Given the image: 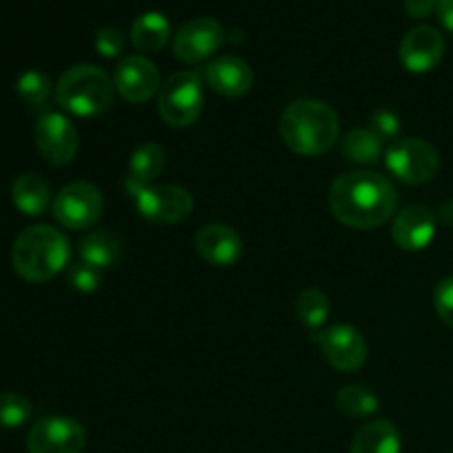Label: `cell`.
Returning <instances> with one entry per match:
<instances>
[{
    "instance_id": "29",
    "label": "cell",
    "mask_w": 453,
    "mask_h": 453,
    "mask_svg": "<svg viewBox=\"0 0 453 453\" xmlns=\"http://www.w3.org/2000/svg\"><path fill=\"white\" fill-rule=\"evenodd\" d=\"M434 305L442 323L453 327V277L442 279L434 292Z\"/></svg>"
},
{
    "instance_id": "32",
    "label": "cell",
    "mask_w": 453,
    "mask_h": 453,
    "mask_svg": "<svg viewBox=\"0 0 453 453\" xmlns=\"http://www.w3.org/2000/svg\"><path fill=\"white\" fill-rule=\"evenodd\" d=\"M436 3L438 0H403L405 12L410 13L411 18H416V20L432 16V12L436 9Z\"/></svg>"
},
{
    "instance_id": "8",
    "label": "cell",
    "mask_w": 453,
    "mask_h": 453,
    "mask_svg": "<svg viewBox=\"0 0 453 453\" xmlns=\"http://www.w3.org/2000/svg\"><path fill=\"white\" fill-rule=\"evenodd\" d=\"M87 447V429L69 416H47L34 423L27 434L29 453H82Z\"/></svg>"
},
{
    "instance_id": "3",
    "label": "cell",
    "mask_w": 453,
    "mask_h": 453,
    "mask_svg": "<svg viewBox=\"0 0 453 453\" xmlns=\"http://www.w3.org/2000/svg\"><path fill=\"white\" fill-rule=\"evenodd\" d=\"M69 239L44 224L22 230L12 248L13 270L31 283H44L56 277L69 264Z\"/></svg>"
},
{
    "instance_id": "7",
    "label": "cell",
    "mask_w": 453,
    "mask_h": 453,
    "mask_svg": "<svg viewBox=\"0 0 453 453\" xmlns=\"http://www.w3.org/2000/svg\"><path fill=\"white\" fill-rule=\"evenodd\" d=\"M102 208H104V197L100 188L88 181H73L65 186L51 203L58 224L69 230L91 228L100 219Z\"/></svg>"
},
{
    "instance_id": "30",
    "label": "cell",
    "mask_w": 453,
    "mask_h": 453,
    "mask_svg": "<svg viewBox=\"0 0 453 453\" xmlns=\"http://www.w3.org/2000/svg\"><path fill=\"white\" fill-rule=\"evenodd\" d=\"M96 49L104 58H118L124 51V38L115 27H102L96 34Z\"/></svg>"
},
{
    "instance_id": "16",
    "label": "cell",
    "mask_w": 453,
    "mask_h": 453,
    "mask_svg": "<svg viewBox=\"0 0 453 453\" xmlns=\"http://www.w3.org/2000/svg\"><path fill=\"white\" fill-rule=\"evenodd\" d=\"M195 246H197V252L203 257V261L219 265V268L234 265L243 255L242 237L237 234V230L226 224L202 226L195 234Z\"/></svg>"
},
{
    "instance_id": "6",
    "label": "cell",
    "mask_w": 453,
    "mask_h": 453,
    "mask_svg": "<svg viewBox=\"0 0 453 453\" xmlns=\"http://www.w3.org/2000/svg\"><path fill=\"white\" fill-rule=\"evenodd\" d=\"M385 166L396 180L418 186L432 180L441 168V155L420 137L394 140L385 153Z\"/></svg>"
},
{
    "instance_id": "11",
    "label": "cell",
    "mask_w": 453,
    "mask_h": 453,
    "mask_svg": "<svg viewBox=\"0 0 453 453\" xmlns=\"http://www.w3.org/2000/svg\"><path fill=\"white\" fill-rule=\"evenodd\" d=\"M314 339L319 341L323 357L334 370L349 374V372H358L365 365L367 343L357 327L339 323V326H330L327 330L317 332Z\"/></svg>"
},
{
    "instance_id": "25",
    "label": "cell",
    "mask_w": 453,
    "mask_h": 453,
    "mask_svg": "<svg viewBox=\"0 0 453 453\" xmlns=\"http://www.w3.org/2000/svg\"><path fill=\"white\" fill-rule=\"evenodd\" d=\"M295 312L296 319L305 327L319 330L327 321V314H330V299L326 296V292L317 290V288H308V290L296 296Z\"/></svg>"
},
{
    "instance_id": "28",
    "label": "cell",
    "mask_w": 453,
    "mask_h": 453,
    "mask_svg": "<svg viewBox=\"0 0 453 453\" xmlns=\"http://www.w3.org/2000/svg\"><path fill=\"white\" fill-rule=\"evenodd\" d=\"M69 281L75 290L93 292L100 288L102 270H97V268H93V265L80 261V264H73L69 268Z\"/></svg>"
},
{
    "instance_id": "19",
    "label": "cell",
    "mask_w": 453,
    "mask_h": 453,
    "mask_svg": "<svg viewBox=\"0 0 453 453\" xmlns=\"http://www.w3.org/2000/svg\"><path fill=\"white\" fill-rule=\"evenodd\" d=\"M12 199L22 215L38 217L51 203V188L35 173H22L12 184Z\"/></svg>"
},
{
    "instance_id": "24",
    "label": "cell",
    "mask_w": 453,
    "mask_h": 453,
    "mask_svg": "<svg viewBox=\"0 0 453 453\" xmlns=\"http://www.w3.org/2000/svg\"><path fill=\"white\" fill-rule=\"evenodd\" d=\"M383 153V140L372 128H354L343 140V155L349 162L374 164Z\"/></svg>"
},
{
    "instance_id": "1",
    "label": "cell",
    "mask_w": 453,
    "mask_h": 453,
    "mask_svg": "<svg viewBox=\"0 0 453 453\" xmlns=\"http://www.w3.org/2000/svg\"><path fill=\"white\" fill-rule=\"evenodd\" d=\"M327 203L332 215L348 228L374 230L396 215L398 193L388 177L357 171L332 181Z\"/></svg>"
},
{
    "instance_id": "17",
    "label": "cell",
    "mask_w": 453,
    "mask_h": 453,
    "mask_svg": "<svg viewBox=\"0 0 453 453\" xmlns=\"http://www.w3.org/2000/svg\"><path fill=\"white\" fill-rule=\"evenodd\" d=\"M203 78H206L208 87L215 93L224 97H242L250 91L252 87V75L250 65L242 58L234 56H224L212 60L211 65L203 71Z\"/></svg>"
},
{
    "instance_id": "22",
    "label": "cell",
    "mask_w": 453,
    "mask_h": 453,
    "mask_svg": "<svg viewBox=\"0 0 453 453\" xmlns=\"http://www.w3.org/2000/svg\"><path fill=\"white\" fill-rule=\"evenodd\" d=\"M131 40L135 49L144 53L162 51L166 42L171 40V22L166 16L157 12H146L133 22L131 27Z\"/></svg>"
},
{
    "instance_id": "10",
    "label": "cell",
    "mask_w": 453,
    "mask_h": 453,
    "mask_svg": "<svg viewBox=\"0 0 453 453\" xmlns=\"http://www.w3.org/2000/svg\"><path fill=\"white\" fill-rule=\"evenodd\" d=\"M34 140L40 155L53 166H66L78 153V131L62 113H44L35 122Z\"/></svg>"
},
{
    "instance_id": "4",
    "label": "cell",
    "mask_w": 453,
    "mask_h": 453,
    "mask_svg": "<svg viewBox=\"0 0 453 453\" xmlns=\"http://www.w3.org/2000/svg\"><path fill=\"white\" fill-rule=\"evenodd\" d=\"M115 97V84L104 69L96 65H75L65 71L56 87V100L78 118L104 113Z\"/></svg>"
},
{
    "instance_id": "12",
    "label": "cell",
    "mask_w": 453,
    "mask_h": 453,
    "mask_svg": "<svg viewBox=\"0 0 453 453\" xmlns=\"http://www.w3.org/2000/svg\"><path fill=\"white\" fill-rule=\"evenodd\" d=\"M226 40V31L215 18H195V20L186 22L180 27V31L173 38V53L177 60L188 62H202L211 58L221 49Z\"/></svg>"
},
{
    "instance_id": "13",
    "label": "cell",
    "mask_w": 453,
    "mask_h": 453,
    "mask_svg": "<svg viewBox=\"0 0 453 453\" xmlns=\"http://www.w3.org/2000/svg\"><path fill=\"white\" fill-rule=\"evenodd\" d=\"M113 84L115 91L131 104H144L162 88L157 66L144 56L124 58L115 69Z\"/></svg>"
},
{
    "instance_id": "23",
    "label": "cell",
    "mask_w": 453,
    "mask_h": 453,
    "mask_svg": "<svg viewBox=\"0 0 453 453\" xmlns=\"http://www.w3.org/2000/svg\"><path fill=\"white\" fill-rule=\"evenodd\" d=\"M336 410L349 418H367L379 411V398L363 385H345L336 392Z\"/></svg>"
},
{
    "instance_id": "9",
    "label": "cell",
    "mask_w": 453,
    "mask_h": 453,
    "mask_svg": "<svg viewBox=\"0 0 453 453\" xmlns=\"http://www.w3.org/2000/svg\"><path fill=\"white\" fill-rule=\"evenodd\" d=\"M135 199V208L144 219L153 224H177L184 221L193 211V195L181 186H146L131 195Z\"/></svg>"
},
{
    "instance_id": "26",
    "label": "cell",
    "mask_w": 453,
    "mask_h": 453,
    "mask_svg": "<svg viewBox=\"0 0 453 453\" xmlns=\"http://www.w3.org/2000/svg\"><path fill=\"white\" fill-rule=\"evenodd\" d=\"M18 96L31 106V109H42L49 102V96L53 91L51 78L42 71H27L18 78Z\"/></svg>"
},
{
    "instance_id": "33",
    "label": "cell",
    "mask_w": 453,
    "mask_h": 453,
    "mask_svg": "<svg viewBox=\"0 0 453 453\" xmlns=\"http://www.w3.org/2000/svg\"><path fill=\"white\" fill-rule=\"evenodd\" d=\"M436 13H438V20H441V25L453 34V0H438Z\"/></svg>"
},
{
    "instance_id": "5",
    "label": "cell",
    "mask_w": 453,
    "mask_h": 453,
    "mask_svg": "<svg viewBox=\"0 0 453 453\" xmlns=\"http://www.w3.org/2000/svg\"><path fill=\"white\" fill-rule=\"evenodd\" d=\"M157 106L168 127L186 128L197 122L203 109L202 75L195 71L173 73L159 88Z\"/></svg>"
},
{
    "instance_id": "21",
    "label": "cell",
    "mask_w": 453,
    "mask_h": 453,
    "mask_svg": "<svg viewBox=\"0 0 453 453\" xmlns=\"http://www.w3.org/2000/svg\"><path fill=\"white\" fill-rule=\"evenodd\" d=\"M401 434L389 420H374L354 436L349 453H401Z\"/></svg>"
},
{
    "instance_id": "2",
    "label": "cell",
    "mask_w": 453,
    "mask_h": 453,
    "mask_svg": "<svg viewBox=\"0 0 453 453\" xmlns=\"http://www.w3.org/2000/svg\"><path fill=\"white\" fill-rule=\"evenodd\" d=\"M279 133L290 150L303 157H319L336 144L341 133L339 115L319 100L292 102L279 119Z\"/></svg>"
},
{
    "instance_id": "14",
    "label": "cell",
    "mask_w": 453,
    "mask_h": 453,
    "mask_svg": "<svg viewBox=\"0 0 453 453\" xmlns=\"http://www.w3.org/2000/svg\"><path fill=\"white\" fill-rule=\"evenodd\" d=\"M445 56V38L436 27L420 25L414 27L398 47V58L401 65L411 73H427L436 69L438 62Z\"/></svg>"
},
{
    "instance_id": "18",
    "label": "cell",
    "mask_w": 453,
    "mask_h": 453,
    "mask_svg": "<svg viewBox=\"0 0 453 453\" xmlns=\"http://www.w3.org/2000/svg\"><path fill=\"white\" fill-rule=\"evenodd\" d=\"M164 166H166V150H164L162 146H140V149L133 153L131 164H128L127 184H124L128 195H133L140 188H146V186H153V181L164 173Z\"/></svg>"
},
{
    "instance_id": "20",
    "label": "cell",
    "mask_w": 453,
    "mask_h": 453,
    "mask_svg": "<svg viewBox=\"0 0 453 453\" xmlns=\"http://www.w3.org/2000/svg\"><path fill=\"white\" fill-rule=\"evenodd\" d=\"M119 257H122V242L109 230H93L80 239V259L93 268H113Z\"/></svg>"
},
{
    "instance_id": "15",
    "label": "cell",
    "mask_w": 453,
    "mask_h": 453,
    "mask_svg": "<svg viewBox=\"0 0 453 453\" xmlns=\"http://www.w3.org/2000/svg\"><path fill=\"white\" fill-rule=\"evenodd\" d=\"M392 237L401 250H425L436 237V215L423 203H411L403 208L394 219Z\"/></svg>"
},
{
    "instance_id": "27",
    "label": "cell",
    "mask_w": 453,
    "mask_h": 453,
    "mask_svg": "<svg viewBox=\"0 0 453 453\" xmlns=\"http://www.w3.org/2000/svg\"><path fill=\"white\" fill-rule=\"evenodd\" d=\"M31 418V403L22 394L3 392L0 394V427L16 429L22 427Z\"/></svg>"
},
{
    "instance_id": "31",
    "label": "cell",
    "mask_w": 453,
    "mask_h": 453,
    "mask_svg": "<svg viewBox=\"0 0 453 453\" xmlns=\"http://www.w3.org/2000/svg\"><path fill=\"white\" fill-rule=\"evenodd\" d=\"M372 131L380 137V140H394L401 133V119L394 111L380 109L372 115Z\"/></svg>"
}]
</instances>
